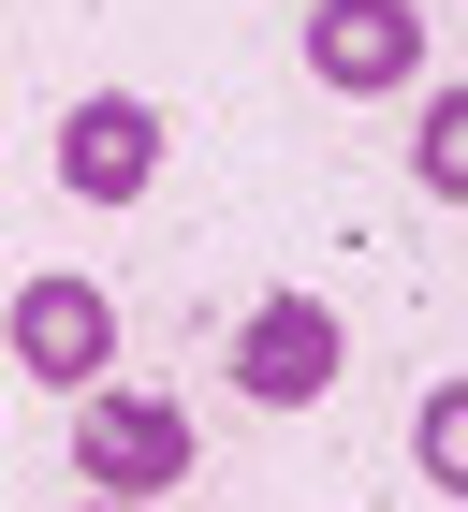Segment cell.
<instances>
[{
	"label": "cell",
	"instance_id": "1",
	"mask_svg": "<svg viewBox=\"0 0 468 512\" xmlns=\"http://www.w3.org/2000/svg\"><path fill=\"white\" fill-rule=\"evenodd\" d=\"M337 366H351V322L322 293H264L234 322V395L249 410H308V395H337Z\"/></svg>",
	"mask_w": 468,
	"mask_h": 512
},
{
	"label": "cell",
	"instance_id": "2",
	"mask_svg": "<svg viewBox=\"0 0 468 512\" xmlns=\"http://www.w3.org/2000/svg\"><path fill=\"white\" fill-rule=\"evenodd\" d=\"M74 483L88 498H176V483H191V410H176V395H88Z\"/></svg>",
	"mask_w": 468,
	"mask_h": 512
},
{
	"label": "cell",
	"instance_id": "3",
	"mask_svg": "<svg viewBox=\"0 0 468 512\" xmlns=\"http://www.w3.org/2000/svg\"><path fill=\"white\" fill-rule=\"evenodd\" d=\"M15 366H30L44 395H88V381L117 366V293L74 278V264H44L30 293H15Z\"/></svg>",
	"mask_w": 468,
	"mask_h": 512
},
{
	"label": "cell",
	"instance_id": "4",
	"mask_svg": "<svg viewBox=\"0 0 468 512\" xmlns=\"http://www.w3.org/2000/svg\"><path fill=\"white\" fill-rule=\"evenodd\" d=\"M59 191L74 205H132L161 191V103H132V88H88V103H59Z\"/></svg>",
	"mask_w": 468,
	"mask_h": 512
},
{
	"label": "cell",
	"instance_id": "5",
	"mask_svg": "<svg viewBox=\"0 0 468 512\" xmlns=\"http://www.w3.org/2000/svg\"><path fill=\"white\" fill-rule=\"evenodd\" d=\"M308 74L337 103H381V88L425 74V15L410 0H308Z\"/></svg>",
	"mask_w": 468,
	"mask_h": 512
},
{
	"label": "cell",
	"instance_id": "6",
	"mask_svg": "<svg viewBox=\"0 0 468 512\" xmlns=\"http://www.w3.org/2000/svg\"><path fill=\"white\" fill-rule=\"evenodd\" d=\"M410 176L439 205H468V88H425V118H410Z\"/></svg>",
	"mask_w": 468,
	"mask_h": 512
},
{
	"label": "cell",
	"instance_id": "7",
	"mask_svg": "<svg viewBox=\"0 0 468 512\" xmlns=\"http://www.w3.org/2000/svg\"><path fill=\"white\" fill-rule=\"evenodd\" d=\"M410 469H425L439 498H468V381H439V395H425V425H410Z\"/></svg>",
	"mask_w": 468,
	"mask_h": 512
},
{
	"label": "cell",
	"instance_id": "8",
	"mask_svg": "<svg viewBox=\"0 0 468 512\" xmlns=\"http://www.w3.org/2000/svg\"><path fill=\"white\" fill-rule=\"evenodd\" d=\"M74 512H147V498H74Z\"/></svg>",
	"mask_w": 468,
	"mask_h": 512
}]
</instances>
